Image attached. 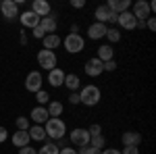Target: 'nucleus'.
I'll return each instance as SVG.
<instances>
[{
  "label": "nucleus",
  "mask_w": 156,
  "mask_h": 154,
  "mask_svg": "<svg viewBox=\"0 0 156 154\" xmlns=\"http://www.w3.org/2000/svg\"><path fill=\"white\" fill-rule=\"evenodd\" d=\"M42 85H44V77H42V73L40 71H29L27 73V77H25V90L27 92H40L42 90Z\"/></svg>",
  "instance_id": "obj_7"
},
{
  "label": "nucleus",
  "mask_w": 156,
  "mask_h": 154,
  "mask_svg": "<svg viewBox=\"0 0 156 154\" xmlns=\"http://www.w3.org/2000/svg\"><path fill=\"white\" fill-rule=\"evenodd\" d=\"M106 25L104 23H92L87 27V38L90 40H102V38L106 36Z\"/></svg>",
  "instance_id": "obj_18"
},
{
  "label": "nucleus",
  "mask_w": 156,
  "mask_h": 154,
  "mask_svg": "<svg viewBox=\"0 0 156 154\" xmlns=\"http://www.w3.org/2000/svg\"><path fill=\"white\" fill-rule=\"evenodd\" d=\"M44 131H46V138H50L52 142H58L67 135V125L60 117H50L44 123Z\"/></svg>",
  "instance_id": "obj_1"
},
{
  "label": "nucleus",
  "mask_w": 156,
  "mask_h": 154,
  "mask_svg": "<svg viewBox=\"0 0 156 154\" xmlns=\"http://www.w3.org/2000/svg\"><path fill=\"white\" fill-rule=\"evenodd\" d=\"M42 42H44V50H56V48H60V44H62V40H60L58 34H48V36L42 38Z\"/></svg>",
  "instance_id": "obj_20"
},
{
  "label": "nucleus",
  "mask_w": 156,
  "mask_h": 154,
  "mask_svg": "<svg viewBox=\"0 0 156 154\" xmlns=\"http://www.w3.org/2000/svg\"><path fill=\"white\" fill-rule=\"evenodd\" d=\"M71 6H73V9H83L85 0H71Z\"/></svg>",
  "instance_id": "obj_41"
},
{
  "label": "nucleus",
  "mask_w": 156,
  "mask_h": 154,
  "mask_svg": "<svg viewBox=\"0 0 156 154\" xmlns=\"http://www.w3.org/2000/svg\"><path fill=\"white\" fill-rule=\"evenodd\" d=\"M27 133H29V140H31V142H44V140H46L44 125H31V127L27 129Z\"/></svg>",
  "instance_id": "obj_22"
},
{
  "label": "nucleus",
  "mask_w": 156,
  "mask_h": 154,
  "mask_svg": "<svg viewBox=\"0 0 156 154\" xmlns=\"http://www.w3.org/2000/svg\"><path fill=\"white\" fill-rule=\"evenodd\" d=\"M94 17H96V23H104L106 25L108 21H110V23H117V17H119V15L110 13L106 4H100L96 11H94Z\"/></svg>",
  "instance_id": "obj_10"
},
{
  "label": "nucleus",
  "mask_w": 156,
  "mask_h": 154,
  "mask_svg": "<svg viewBox=\"0 0 156 154\" xmlns=\"http://www.w3.org/2000/svg\"><path fill=\"white\" fill-rule=\"evenodd\" d=\"M90 146L96 148V150H104V148H106V140H104V135H92V138H90Z\"/></svg>",
  "instance_id": "obj_28"
},
{
  "label": "nucleus",
  "mask_w": 156,
  "mask_h": 154,
  "mask_svg": "<svg viewBox=\"0 0 156 154\" xmlns=\"http://www.w3.org/2000/svg\"><path fill=\"white\" fill-rule=\"evenodd\" d=\"M19 21H21V25H23L25 29H34V27L40 25V17L31 11H25V13L19 15Z\"/></svg>",
  "instance_id": "obj_13"
},
{
  "label": "nucleus",
  "mask_w": 156,
  "mask_h": 154,
  "mask_svg": "<svg viewBox=\"0 0 156 154\" xmlns=\"http://www.w3.org/2000/svg\"><path fill=\"white\" fill-rule=\"evenodd\" d=\"M87 133H90V138H92V135H102V125L92 123V125L87 127Z\"/></svg>",
  "instance_id": "obj_31"
},
{
  "label": "nucleus",
  "mask_w": 156,
  "mask_h": 154,
  "mask_svg": "<svg viewBox=\"0 0 156 154\" xmlns=\"http://www.w3.org/2000/svg\"><path fill=\"white\" fill-rule=\"evenodd\" d=\"M69 142L77 148H83V146H90V133L85 127H75V129L69 133Z\"/></svg>",
  "instance_id": "obj_6"
},
{
  "label": "nucleus",
  "mask_w": 156,
  "mask_h": 154,
  "mask_svg": "<svg viewBox=\"0 0 156 154\" xmlns=\"http://www.w3.org/2000/svg\"><path fill=\"white\" fill-rule=\"evenodd\" d=\"M144 27H146V29H150V31H154V29H156V21H154V17H150V19H146Z\"/></svg>",
  "instance_id": "obj_34"
},
{
  "label": "nucleus",
  "mask_w": 156,
  "mask_h": 154,
  "mask_svg": "<svg viewBox=\"0 0 156 154\" xmlns=\"http://www.w3.org/2000/svg\"><path fill=\"white\" fill-rule=\"evenodd\" d=\"M96 59H100L102 63H108V60H115V50L110 44H102V46L98 48V54Z\"/></svg>",
  "instance_id": "obj_23"
},
{
  "label": "nucleus",
  "mask_w": 156,
  "mask_h": 154,
  "mask_svg": "<svg viewBox=\"0 0 156 154\" xmlns=\"http://www.w3.org/2000/svg\"><path fill=\"white\" fill-rule=\"evenodd\" d=\"M60 148L56 146V142H46L42 148H37V154H58Z\"/></svg>",
  "instance_id": "obj_26"
},
{
  "label": "nucleus",
  "mask_w": 156,
  "mask_h": 154,
  "mask_svg": "<svg viewBox=\"0 0 156 154\" xmlns=\"http://www.w3.org/2000/svg\"><path fill=\"white\" fill-rule=\"evenodd\" d=\"M19 154H37V150L31 146H23V148H19Z\"/></svg>",
  "instance_id": "obj_35"
},
{
  "label": "nucleus",
  "mask_w": 156,
  "mask_h": 154,
  "mask_svg": "<svg viewBox=\"0 0 156 154\" xmlns=\"http://www.w3.org/2000/svg\"><path fill=\"white\" fill-rule=\"evenodd\" d=\"M117 23H119L121 29H127V31H133L137 27V19L131 15V11H125L117 17Z\"/></svg>",
  "instance_id": "obj_11"
},
{
  "label": "nucleus",
  "mask_w": 156,
  "mask_h": 154,
  "mask_svg": "<svg viewBox=\"0 0 156 154\" xmlns=\"http://www.w3.org/2000/svg\"><path fill=\"white\" fill-rule=\"evenodd\" d=\"M37 65L44 69V71H52L54 67H56V63H58V59H56V52H52V50H40L37 52Z\"/></svg>",
  "instance_id": "obj_4"
},
{
  "label": "nucleus",
  "mask_w": 156,
  "mask_h": 154,
  "mask_svg": "<svg viewBox=\"0 0 156 154\" xmlns=\"http://www.w3.org/2000/svg\"><path fill=\"white\" fill-rule=\"evenodd\" d=\"M62 48L69 52V54H79L85 50V40L79 34H67L62 40Z\"/></svg>",
  "instance_id": "obj_3"
},
{
  "label": "nucleus",
  "mask_w": 156,
  "mask_h": 154,
  "mask_svg": "<svg viewBox=\"0 0 156 154\" xmlns=\"http://www.w3.org/2000/svg\"><path fill=\"white\" fill-rule=\"evenodd\" d=\"M117 69V60H108V63H104V71H115Z\"/></svg>",
  "instance_id": "obj_37"
},
{
  "label": "nucleus",
  "mask_w": 156,
  "mask_h": 154,
  "mask_svg": "<svg viewBox=\"0 0 156 154\" xmlns=\"http://www.w3.org/2000/svg\"><path fill=\"white\" fill-rule=\"evenodd\" d=\"M58 154H77V150H75V148H71V146H65V148H60Z\"/></svg>",
  "instance_id": "obj_40"
},
{
  "label": "nucleus",
  "mask_w": 156,
  "mask_h": 154,
  "mask_svg": "<svg viewBox=\"0 0 156 154\" xmlns=\"http://www.w3.org/2000/svg\"><path fill=\"white\" fill-rule=\"evenodd\" d=\"M121 142H123V148L125 146H140L142 144V133H137V131H125L121 135Z\"/></svg>",
  "instance_id": "obj_19"
},
{
  "label": "nucleus",
  "mask_w": 156,
  "mask_h": 154,
  "mask_svg": "<svg viewBox=\"0 0 156 154\" xmlns=\"http://www.w3.org/2000/svg\"><path fill=\"white\" fill-rule=\"evenodd\" d=\"M100 154H121V150H117V148H106V150H102Z\"/></svg>",
  "instance_id": "obj_42"
},
{
  "label": "nucleus",
  "mask_w": 156,
  "mask_h": 154,
  "mask_svg": "<svg viewBox=\"0 0 156 154\" xmlns=\"http://www.w3.org/2000/svg\"><path fill=\"white\" fill-rule=\"evenodd\" d=\"M108 11L115 13V15H121V13L129 11L131 9V0H108Z\"/></svg>",
  "instance_id": "obj_15"
},
{
  "label": "nucleus",
  "mask_w": 156,
  "mask_h": 154,
  "mask_svg": "<svg viewBox=\"0 0 156 154\" xmlns=\"http://www.w3.org/2000/svg\"><path fill=\"white\" fill-rule=\"evenodd\" d=\"M108 40V44L112 46V44H117V42H121V31L117 29V27H108L106 29V36H104Z\"/></svg>",
  "instance_id": "obj_27"
},
{
  "label": "nucleus",
  "mask_w": 156,
  "mask_h": 154,
  "mask_svg": "<svg viewBox=\"0 0 156 154\" xmlns=\"http://www.w3.org/2000/svg\"><path fill=\"white\" fill-rule=\"evenodd\" d=\"M6 140H9V131H6V127L0 125V144H4Z\"/></svg>",
  "instance_id": "obj_38"
},
{
  "label": "nucleus",
  "mask_w": 156,
  "mask_h": 154,
  "mask_svg": "<svg viewBox=\"0 0 156 154\" xmlns=\"http://www.w3.org/2000/svg\"><path fill=\"white\" fill-rule=\"evenodd\" d=\"M36 100H37L40 106H46V104L50 102V94L46 92V90H40V92H36Z\"/></svg>",
  "instance_id": "obj_30"
},
{
  "label": "nucleus",
  "mask_w": 156,
  "mask_h": 154,
  "mask_svg": "<svg viewBox=\"0 0 156 154\" xmlns=\"http://www.w3.org/2000/svg\"><path fill=\"white\" fill-rule=\"evenodd\" d=\"M77 94H79V104H85V106H90V108L100 104V100H102V92H100V88L94 85V83L79 88Z\"/></svg>",
  "instance_id": "obj_2"
},
{
  "label": "nucleus",
  "mask_w": 156,
  "mask_h": 154,
  "mask_svg": "<svg viewBox=\"0 0 156 154\" xmlns=\"http://www.w3.org/2000/svg\"><path fill=\"white\" fill-rule=\"evenodd\" d=\"M71 34H79V25H77V23L71 25Z\"/></svg>",
  "instance_id": "obj_43"
},
{
  "label": "nucleus",
  "mask_w": 156,
  "mask_h": 154,
  "mask_svg": "<svg viewBox=\"0 0 156 154\" xmlns=\"http://www.w3.org/2000/svg\"><path fill=\"white\" fill-rule=\"evenodd\" d=\"M40 27H42V31L48 36V34H54L56 31V27H58V21H56V15H52L50 13L48 17H44V19H40Z\"/></svg>",
  "instance_id": "obj_14"
},
{
  "label": "nucleus",
  "mask_w": 156,
  "mask_h": 154,
  "mask_svg": "<svg viewBox=\"0 0 156 154\" xmlns=\"http://www.w3.org/2000/svg\"><path fill=\"white\" fill-rule=\"evenodd\" d=\"M62 85H65L67 90H71V92H77V90L81 88V79H79V75H77V73H67Z\"/></svg>",
  "instance_id": "obj_21"
},
{
  "label": "nucleus",
  "mask_w": 156,
  "mask_h": 154,
  "mask_svg": "<svg viewBox=\"0 0 156 154\" xmlns=\"http://www.w3.org/2000/svg\"><path fill=\"white\" fill-rule=\"evenodd\" d=\"M121 154H140V146H125Z\"/></svg>",
  "instance_id": "obj_33"
},
{
  "label": "nucleus",
  "mask_w": 156,
  "mask_h": 154,
  "mask_svg": "<svg viewBox=\"0 0 156 154\" xmlns=\"http://www.w3.org/2000/svg\"><path fill=\"white\" fill-rule=\"evenodd\" d=\"M0 13H2L4 19L15 21V19H19V4L15 0H2L0 2Z\"/></svg>",
  "instance_id": "obj_8"
},
{
  "label": "nucleus",
  "mask_w": 156,
  "mask_h": 154,
  "mask_svg": "<svg viewBox=\"0 0 156 154\" xmlns=\"http://www.w3.org/2000/svg\"><path fill=\"white\" fill-rule=\"evenodd\" d=\"M31 31H34V38H36V40H42V38L46 36V34H44V31H42V27H40V25H37V27H34V29H31Z\"/></svg>",
  "instance_id": "obj_36"
},
{
  "label": "nucleus",
  "mask_w": 156,
  "mask_h": 154,
  "mask_svg": "<svg viewBox=\"0 0 156 154\" xmlns=\"http://www.w3.org/2000/svg\"><path fill=\"white\" fill-rule=\"evenodd\" d=\"M131 15L137 19V23H144L146 19L152 17V11H150V4L146 0H137L131 4Z\"/></svg>",
  "instance_id": "obj_5"
},
{
  "label": "nucleus",
  "mask_w": 156,
  "mask_h": 154,
  "mask_svg": "<svg viewBox=\"0 0 156 154\" xmlns=\"http://www.w3.org/2000/svg\"><path fill=\"white\" fill-rule=\"evenodd\" d=\"M11 142H12V146H17V148H23V146H29V133L27 131H17L15 135L11 138Z\"/></svg>",
  "instance_id": "obj_25"
},
{
  "label": "nucleus",
  "mask_w": 156,
  "mask_h": 154,
  "mask_svg": "<svg viewBox=\"0 0 156 154\" xmlns=\"http://www.w3.org/2000/svg\"><path fill=\"white\" fill-rule=\"evenodd\" d=\"M15 125H17V131H27L29 127H31V123H29V117H17Z\"/></svg>",
  "instance_id": "obj_29"
},
{
  "label": "nucleus",
  "mask_w": 156,
  "mask_h": 154,
  "mask_svg": "<svg viewBox=\"0 0 156 154\" xmlns=\"http://www.w3.org/2000/svg\"><path fill=\"white\" fill-rule=\"evenodd\" d=\"M48 110H46V106H36L31 113H29V121H34L36 125H44L46 121H48Z\"/></svg>",
  "instance_id": "obj_17"
},
{
  "label": "nucleus",
  "mask_w": 156,
  "mask_h": 154,
  "mask_svg": "<svg viewBox=\"0 0 156 154\" xmlns=\"http://www.w3.org/2000/svg\"><path fill=\"white\" fill-rule=\"evenodd\" d=\"M31 13H36L40 19H44V17H48L50 13H52V6H50L48 0H34L31 2V9H29Z\"/></svg>",
  "instance_id": "obj_12"
},
{
  "label": "nucleus",
  "mask_w": 156,
  "mask_h": 154,
  "mask_svg": "<svg viewBox=\"0 0 156 154\" xmlns=\"http://www.w3.org/2000/svg\"><path fill=\"white\" fill-rule=\"evenodd\" d=\"M46 110H48V117H60L65 113V104L58 102V100H50L46 104Z\"/></svg>",
  "instance_id": "obj_24"
},
{
  "label": "nucleus",
  "mask_w": 156,
  "mask_h": 154,
  "mask_svg": "<svg viewBox=\"0 0 156 154\" xmlns=\"http://www.w3.org/2000/svg\"><path fill=\"white\" fill-rule=\"evenodd\" d=\"M83 71L85 75H90V77H100L102 73H104V63L100 59H90V60H85V65H83Z\"/></svg>",
  "instance_id": "obj_9"
},
{
  "label": "nucleus",
  "mask_w": 156,
  "mask_h": 154,
  "mask_svg": "<svg viewBox=\"0 0 156 154\" xmlns=\"http://www.w3.org/2000/svg\"><path fill=\"white\" fill-rule=\"evenodd\" d=\"M102 150H96V148H92V146H83V148H79L77 154H100Z\"/></svg>",
  "instance_id": "obj_32"
},
{
  "label": "nucleus",
  "mask_w": 156,
  "mask_h": 154,
  "mask_svg": "<svg viewBox=\"0 0 156 154\" xmlns=\"http://www.w3.org/2000/svg\"><path fill=\"white\" fill-rule=\"evenodd\" d=\"M69 102H71V104H79V94H77V92H71V94H69Z\"/></svg>",
  "instance_id": "obj_39"
},
{
  "label": "nucleus",
  "mask_w": 156,
  "mask_h": 154,
  "mask_svg": "<svg viewBox=\"0 0 156 154\" xmlns=\"http://www.w3.org/2000/svg\"><path fill=\"white\" fill-rule=\"evenodd\" d=\"M65 75H67V73L62 71L60 67H54L52 71H48V83L52 88H60V85L65 83Z\"/></svg>",
  "instance_id": "obj_16"
}]
</instances>
